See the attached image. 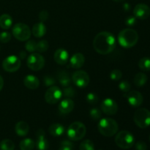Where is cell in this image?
<instances>
[{"label": "cell", "mask_w": 150, "mask_h": 150, "mask_svg": "<svg viewBox=\"0 0 150 150\" xmlns=\"http://www.w3.org/2000/svg\"><path fill=\"white\" fill-rule=\"evenodd\" d=\"M116 45V38L111 32H101L94 38V49L96 52L102 55H106L113 52L115 49Z\"/></svg>", "instance_id": "obj_1"}, {"label": "cell", "mask_w": 150, "mask_h": 150, "mask_svg": "<svg viewBox=\"0 0 150 150\" xmlns=\"http://www.w3.org/2000/svg\"><path fill=\"white\" fill-rule=\"evenodd\" d=\"M139 40V34L135 29L127 28L119 33L118 41L120 45L125 48H130L135 46Z\"/></svg>", "instance_id": "obj_2"}, {"label": "cell", "mask_w": 150, "mask_h": 150, "mask_svg": "<svg viewBox=\"0 0 150 150\" xmlns=\"http://www.w3.org/2000/svg\"><path fill=\"white\" fill-rule=\"evenodd\" d=\"M98 131L105 137H111L116 135L119 130L117 121L111 118H104L100 120L98 125Z\"/></svg>", "instance_id": "obj_3"}, {"label": "cell", "mask_w": 150, "mask_h": 150, "mask_svg": "<svg viewBox=\"0 0 150 150\" xmlns=\"http://www.w3.org/2000/svg\"><path fill=\"white\" fill-rule=\"evenodd\" d=\"M86 133V127L81 122H74L68 127L67 134L71 141H79L83 139Z\"/></svg>", "instance_id": "obj_4"}, {"label": "cell", "mask_w": 150, "mask_h": 150, "mask_svg": "<svg viewBox=\"0 0 150 150\" xmlns=\"http://www.w3.org/2000/svg\"><path fill=\"white\" fill-rule=\"evenodd\" d=\"M115 143L121 149H128L134 145L135 138L130 132L122 130L116 135Z\"/></svg>", "instance_id": "obj_5"}, {"label": "cell", "mask_w": 150, "mask_h": 150, "mask_svg": "<svg viewBox=\"0 0 150 150\" xmlns=\"http://www.w3.org/2000/svg\"><path fill=\"white\" fill-rule=\"evenodd\" d=\"M133 120L140 128H146L150 125V111L145 108L136 110L133 116Z\"/></svg>", "instance_id": "obj_6"}, {"label": "cell", "mask_w": 150, "mask_h": 150, "mask_svg": "<svg viewBox=\"0 0 150 150\" xmlns=\"http://www.w3.org/2000/svg\"><path fill=\"white\" fill-rule=\"evenodd\" d=\"M12 33L18 40L26 41L30 38L32 31L28 25L23 23H18L13 26Z\"/></svg>", "instance_id": "obj_7"}, {"label": "cell", "mask_w": 150, "mask_h": 150, "mask_svg": "<svg viewBox=\"0 0 150 150\" xmlns=\"http://www.w3.org/2000/svg\"><path fill=\"white\" fill-rule=\"evenodd\" d=\"M45 59L40 53H32L26 60L28 67L33 71L42 70L45 66Z\"/></svg>", "instance_id": "obj_8"}, {"label": "cell", "mask_w": 150, "mask_h": 150, "mask_svg": "<svg viewBox=\"0 0 150 150\" xmlns=\"http://www.w3.org/2000/svg\"><path fill=\"white\" fill-rule=\"evenodd\" d=\"M21 66V61L19 57L11 55L6 57L2 62V67L6 72L14 73L18 71Z\"/></svg>", "instance_id": "obj_9"}, {"label": "cell", "mask_w": 150, "mask_h": 150, "mask_svg": "<svg viewBox=\"0 0 150 150\" xmlns=\"http://www.w3.org/2000/svg\"><path fill=\"white\" fill-rule=\"evenodd\" d=\"M62 91L59 86H51L47 89L45 94V100L48 104L54 105L60 100L62 97Z\"/></svg>", "instance_id": "obj_10"}, {"label": "cell", "mask_w": 150, "mask_h": 150, "mask_svg": "<svg viewBox=\"0 0 150 150\" xmlns=\"http://www.w3.org/2000/svg\"><path fill=\"white\" fill-rule=\"evenodd\" d=\"M72 81L78 87L85 88L89 85L90 79H89V75L86 71L81 70H77L73 73Z\"/></svg>", "instance_id": "obj_11"}, {"label": "cell", "mask_w": 150, "mask_h": 150, "mask_svg": "<svg viewBox=\"0 0 150 150\" xmlns=\"http://www.w3.org/2000/svg\"><path fill=\"white\" fill-rule=\"evenodd\" d=\"M100 109L106 115H114L118 111V105L112 98H105L100 104Z\"/></svg>", "instance_id": "obj_12"}, {"label": "cell", "mask_w": 150, "mask_h": 150, "mask_svg": "<svg viewBox=\"0 0 150 150\" xmlns=\"http://www.w3.org/2000/svg\"><path fill=\"white\" fill-rule=\"evenodd\" d=\"M133 15L136 18L144 20L150 16V8L146 4H138L133 10Z\"/></svg>", "instance_id": "obj_13"}, {"label": "cell", "mask_w": 150, "mask_h": 150, "mask_svg": "<svg viewBox=\"0 0 150 150\" xmlns=\"http://www.w3.org/2000/svg\"><path fill=\"white\" fill-rule=\"evenodd\" d=\"M127 100L133 107H139L143 103V95L138 91H131L127 93Z\"/></svg>", "instance_id": "obj_14"}, {"label": "cell", "mask_w": 150, "mask_h": 150, "mask_svg": "<svg viewBox=\"0 0 150 150\" xmlns=\"http://www.w3.org/2000/svg\"><path fill=\"white\" fill-rule=\"evenodd\" d=\"M36 147L38 150H47L49 148V142L45 137L42 129H39L36 134Z\"/></svg>", "instance_id": "obj_15"}, {"label": "cell", "mask_w": 150, "mask_h": 150, "mask_svg": "<svg viewBox=\"0 0 150 150\" xmlns=\"http://www.w3.org/2000/svg\"><path fill=\"white\" fill-rule=\"evenodd\" d=\"M75 107L73 100L70 98H65L60 102L58 105V110L62 114H67L71 112Z\"/></svg>", "instance_id": "obj_16"}, {"label": "cell", "mask_w": 150, "mask_h": 150, "mask_svg": "<svg viewBox=\"0 0 150 150\" xmlns=\"http://www.w3.org/2000/svg\"><path fill=\"white\" fill-rule=\"evenodd\" d=\"M54 61L60 65L65 64L69 60V54L67 51L63 48H59L55 51L54 55Z\"/></svg>", "instance_id": "obj_17"}, {"label": "cell", "mask_w": 150, "mask_h": 150, "mask_svg": "<svg viewBox=\"0 0 150 150\" xmlns=\"http://www.w3.org/2000/svg\"><path fill=\"white\" fill-rule=\"evenodd\" d=\"M85 63V57L81 53H77L70 59V65L72 68L79 69L83 67Z\"/></svg>", "instance_id": "obj_18"}, {"label": "cell", "mask_w": 150, "mask_h": 150, "mask_svg": "<svg viewBox=\"0 0 150 150\" xmlns=\"http://www.w3.org/2000/svg\"><path fill=\"white\" fill-rule=\"evenodd\" d=\"M23 83L25 86L29 89H36L40 86V81L33 75H27L23 79Z\"/></svg>", "instance_id": "obj_19"}, {"label": "cell", "mask_w": 150, "mask_h": 150, "mask_svg": "<svg viewBox=\"0 0 150 150\" xmlns=\"http://www.w3.org/2000/svg\"><path fill=\"white\" fill-rule=\"evenodd\" d=\"M46 33V26L43 22H38L33 26L32 29V34L37 38L43 37Z\"/></svg>", "instance_id": "obj_20"}, {"label": "cell", "mask_w": 150, "mask_h": 150, "mask_svg": "<svg viewBox=\"0 0 150 150\" xmlns=\"http://www.w3.org/2000/svg\"><path fill=\"white\" fill-rule=\"evenodd\" d=\"M15 131H16V134L19 136H26L28 134L29 131V127L28 123L26 122L20 121L17 122L15 127Z\"/></svg>", "instance_id": "obj_21"}, {"label": "cell", "mask_w": 150, "mask_h": 150, "mask_svg": "<svg viewBox=\"0 0 150 150\" xmlns=\"http://www.w3.org/2000/svg\"><path fill=\"white\" fill-rule=\"evenodd\" d=\"M64 127L62 125L59 123H54L52 124L48 128V132L51 136L54 137H59L64 134Z\"/></svg>", "instance_id": "obj_22"}, {"label": "cell", "mask_w": 150, "mask_h": 150, "mask_svg": "<svg viewBox=\"0 0 150 150\" xmlns=\"http://www.w3.org/2000/svg\"><path fill=\"white\" fill-rule=\"evenodd\" d=\"M13 24V18L8 14H3L0 16V27L3 29H10Z\"/></svg>", "instance_id": "obj_23"}, {"label": "cell", "mask_w": 150, "mask_h": 150, "mask_svg": "<svg viewBox=\"0 0 150 150\" xmlns=\"http://www.w3.org/2000/svg\"><path fill=\"white\" fill-rule=\"evenodd\" d=\"M58 80L60 84L62 86L65 87V86H68L70 85L71 83V79H70L69 73H67L66 71H60L58 73Z\"/></svg>", "instance_id": "obj_24"}, {"label": "cell", "mask_w": 150, "mask_h": 150, "mask_svg": "<svg viewBox=\"0 0 150 150\" xmlns=\"http://www.w3.org/2000/svg\"><path fill=\"white\" fill-rule=\"evenodd\" d=\"M148 78L146 75L144 73H139L134 76L133 79V82L134 84L136 85L137 87H142L146 84L147 82Z\"/></svg>", "instance_id": "obj_25"}, {"label": "cell", "mask_w": 150, "mask_h": 150, "mask_svg": "<svg viewBox=\"0 0 150 150\" xmlns=\"http://www.w3.org/2000/svg\"><path fill=\"white\" fill-rule=\"evenodd\" d=\"M35 146V142L32 139H24L20 142L21 150H33Z\"/></svg>", "instance_id": "obj_26"}, {"label": "cell", "mask_w": 150, "mask_h": 150, "mask_svg": "<svg viewBox=\"0 0 150 150\" xmlns=\"http://www.w3.org/2000/svg\"><path fill=\"white\" fill-rule=\"evenodd\" d=\"M139 68L144 71H150V57H145L139 62Z\"/></svg>", "instance_id": "obj_27"}, {"label": "cell", "mask_w": 150, "mask_h": 150, "mask_svg": "<svg viewBox=\"0 0 150 150\" xmlns=\"http://www.w3.org/2000/svg\"><path fill=\"white\" fill-rule=\"evenodd\" d=\"M15 144L10 139H4L0 142V149L1 150H14Z\"/></svg>", "instance_id": "obj_28"}, {"label": "cell", "mask_w": 150, "mask_h": 150, "mask_svg": "<svg viewBox=\"0 0 150 150\" xmlns=\"http://www.w3.org/2000/svg\"><path fill=\"white\" fill-rule=\"evenodd\" d=\"M48 48H49V44H48V41L45 40H41L39 42H37L36 51H38L40 54L47 51Z\"/></svg>", "instance_id": "obj_29"}, {"label": "cell", "mask_w": 150, "mask_h": 150, "mask_svg": "<svg viewBox=\"0 0 150 150\" xmlns=\"http://www.w3.org/2000/svg\"><path fill=\"white\" fill-rule=\"evenodd\" d=\"M79 150H95V145L92 141L86 139L81 143Z\"/></svg>", "instance_id": "obj_30"}, {"label": "cell", "mask_w": 150, "mask_h": 150, "mask_svg": "<svg viewBox=\"0 0 150 150\" xmlns=\"http://www.w3.org/2000/svg\"><path fill=\"white\" fill-rule=\"evenodd\" d=\"M86 100L90 105H95L99 101V98L98 95L94 92H89L86 95Z\"/></svg>", "instance_id": "obj_31"}, {"label": "cell", "mask_w": 150, "mask_h": 150, "mask_svg": "<svg viewBox=\"0 0 150 150\" xmlns=\"http://www.w3.org/2000/svg\"><path fill=\"white\" fill-rule=\"evenodd\" d=\"M76 90L72 86H65L63 89L62 95L67 98H73L76 96Z\"/></svg>", "instance_id": "obj_32"}, {"label": "cell", "mask_w": 150, "mask_h": 150, "mask_svg": "<svg viewBox=\"0 0 150 150\" xmlns=\"http://www.w3.org/2000/svg\"><path fill=\"white\" fill-rule=\"evenodd\" d=\"M37 42L34 40H26V44H25V48L26 51L29 53H34L36 51Z\"/></svg>", "instance_id": "obj_33"}, {"label": "cell", "mask_w": 150, "mask_h": 150, "mask_svg": "<svg viewBox=\"0 0 150 150\" xmlns=\"http://www.w3.org/2000/svg\"><path fill=\"white\" fill-rule=\"evenodd\" d=\"M89 115L92 120L98 121V120H100V118L102 117V112L98 108H91L90 111H89Z\"/></svg>", "instance_id": "obj_34"}, {"label": "cell", "mask_w": 150, "mask_h": 150, "mask_svg": "<svg viewBox=\"0 0 150 150\" xmlns=\"http://www.w3.org/2000/svg\"><path fill=\"white\" fill-rule=\"evenodd\" d=\"M122 73L119 69H114L110 73V78H111V80L114 81H120L122 79Z\"/></svg>", "instance_id": "obj_35"}, {"label": "cell", "mask_w": 150, "mask_h": 150, "mask_svg": "<svg viewBox=\"0 0 150 150\" xmlns=\"http://www.w3.org/2000/svg\"><path fill=\"white\" fill-rule=\"evenodd\" d=\"M74 144L70 141H63L61 142L58 150H73Z\"/></svg>", "instance_id": "obj_36"}, {"label": "cell", "mask_w": 150, "mask_h": 150, "mask_svg": "<svg viewBox=\"0 0 150 150\" xmlns=\"http://www.w3.org/2000/svg\"><path fill=\"white\" fill-rule=\"evenodd\" d=\"M119 88H120L122 92H125V93H127V92H130V89H131V85L127 81H122L119 83Z\"/></svg>", "instance_id": "obj_37"}, {"label": "cell", "mask_w": 150, "mask_h": 150, "mask_svg": "<svg viewBox=\"0 0 150 150\" xmlns=\"http://www.w3.org/2000/svg\"><path fill=\"white\" fill-rule=\"evenodd\" d=\"M11 34L8 32H3L0 33V42L2 43H7L11 40Z\"/></svg>", "instance_id": "obj_38"}, {"label": "cell", "mask_w": 150, "mask_h": 150, "mask_svg": "<svg viewBox=\"0 0 150 150\" xmlns=\"http://www.w3.org/2000/svg\"><path fill=\"white\" fill-rule=\"evenodd\" d=\"M43 82H44V84H45L46 86H54V83H56V81L55 79H54L53 77H51V76H44L43 78Z\"/></svg>", "instance_id": "obj_39"}, {"label": "cell", "mask_w": 150, "mask_h": 150, "mask_svg": "<svg viewBox=\"0 0 150 150\" xmlns=\"http://www.w3.org/2000/svg\"><path fill=\"white\" fill-rule=\"evenodd\" d=\"M136 18L135 16H129L127 18L125 19V24L126 26H129V27H132V26H134L136 24Z\"/></svg>", "instance_id": "obj_40"}, {"label": "cell", "mask_w": 150, "mask_h": 150, "mask_svg": "<svg viewBox=\"0 0 150 150\" xmlns=\"http://www.w3.org/2000/svg\"><path fill=\"white\" fill-rule=\"evenodd\" d=\"M48 16H49V14H48V12L47 10H42V11L40 12L39 19L41 22H45V21L48 20Z\"/></svg>", "instance_id": "obj_41"}, {"label": "cell", "mask_w": 150, "mask_h": 150, "mask_svg": "<svg viewBox=\"0 0 150 150\" xmlns=\"http://www.w3.org/2000/svg\"><path fill=\"white\" fill-rule=\"evenodd\" d=\"M135 148L136 150H146L147 145L144 142H138L135 145Z\"/></svg>", "instance_id": "obj_42"}, {"label": "cell", "mask_w": 150, "mask_h": 150, "mask_svg": "<svg viewBox=\"0 0 150 150\" xmlns=\"http://www.w3.org/2000/svg\"><path fill=\"white\" fill-rule=\"evenodd\" d=\"M19 59H24L26 57V52L24 51H21L20 53H19Z\"/></svg>", "instance_id": "obj_43"}, {"label": "cell", "mask_w": 150, "mask_h": 150, "mask_svg": "<svg viewBox=\"0 0 150 150\" xmlns=\"http://www.w3.org/2000/svg\"><path fill=\"white\" fill-rule=\"evenodd\" d=\"M130 8H131V7H130V4H128V3H125L123 4V9H124L125 11L128 12L130 10Z\"/></svg>", "instance_id": "obj_44"}, {"label": "cell", "mask_w": 150, "mask_h": 150, "mask_svg": "<svg viewBox=\"0 0 150 150\" xmlns=\"http://www.w3.org/2000/svg\"><path fill=\"white\" fill-rule=\"evenodd\" d=\"M3 86H4V79H3V78L0 76V91L2 89Z\"/></svg>", "instance_id": "obj_45"}, {"label": "cell", "mask_w": 150, "mask_h": 150, "mask_svg": "<svg viewBox=\"0 0 150 150\" xmlns=\"http://www.w3.org/2000/svg\"><path fill=\"white\" fill-rule=\"evenodd\" d=\"M114 1H116V2H122V1H123L124 0H113Z\"/></svg>", "instance_id": "obj_46"}, {"label": "cell", "mask_w": 150, "mask_h": 150, "mask_svg": "<svg viewBox=\"0 0 150 150\" xmlns=\"http://www.w3.org/2000/svg\"><path fill=\"white\" fill-rule=\"evenodd\" d=\"M149 141H150V135H149Z\"/></svg>", "instance_id": "obj_47"}, {"label": "cell", "mask_w": 150, "mask_h": 150, "mask_svg": "<svg viewBox=\"0 0 150 150\" xmlns=\"http://www.w3.org/2000/svg\"><path fill=\"white\" fill-rule=\"evenodd\" d=\"M0 50H1V46H0Z\"/></svg>", "instance_id": "obj_48"}, {"label": "cell", "mask_w": 150, "mask_h": 150, "mask_svg": "<svg viewBox=\"0 0 150 150\" xmlns=\"http://www.w3.org/2000/svg\"><path fill=\"white\" fill-rule=\"evenodd\" d=\"M98 150H103V149H98Z\"/></svg>", "instance_id": "obj_49"}]
</instances>
